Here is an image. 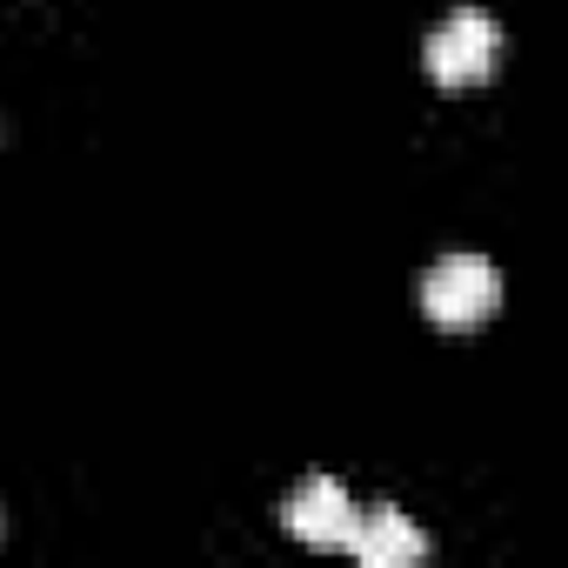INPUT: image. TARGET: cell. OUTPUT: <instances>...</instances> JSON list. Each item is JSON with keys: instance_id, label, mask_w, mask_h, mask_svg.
<instances>
[{"instance_id": "1", "label": "cell", "mask_w": 568, "mask_h": 568, "mask_svg": "<svg viewBox=\"0 0 568 568\" xmlns=\"http://www.w3.org/2000/svg\"><path fill=\"white\" fill-rule=\"evenodd\" d=\"M495 302H501V274H495L488 254L455 247L422 274V308H428L435 328H475V322L495 315Z\"/></svg>"}, {"instance_id": "2", "label": "cell", "mask_w": 568, "mask_h": 568, "mask_svg": "<svg viewBox=\"0 0 568 568\" xmlns=\"http://www.w3.org/2000/svg\"><path fill=\"white\" fill-rule=\"evenodd\" d=\"M495 54H501V28H495V14L488 8H455V14H442L435 21V34L422 41V61H428V74L442 81V88H475V81H488V68H495Z\"/></svg>"}, {"instance_id": "3", "label": "cell", "mask_w": 568, "mask_h": 568, "mask_svg": "<svg viewBox=\"0 0 568 568\" xmlns=\"http://www.w3.org/2000/svg\"><path fill=\"white\" fill-rule=\"evenodd\" d=\"M281 521H288V535L308 541V548H348V535H355V501H348V488H342L335 475H315V481H302V488L288 495Z\"/></svg>"}, {"instance_id": "4", "label": "cell", "mask_w": 568, "mask_h": 568, "mask_svg": "<svg viewBox=\"0 0 568 568\" xmlns=\"http://www.w3.org/2000/svg\"><path fill=\"white\" fill-rule=\"evenodd\" d=\"M348 555H355L362 568H415V561L428 555V535H422V528H415L402 508L375 501V508H355Z\"/></svg>"}]
</instances>
